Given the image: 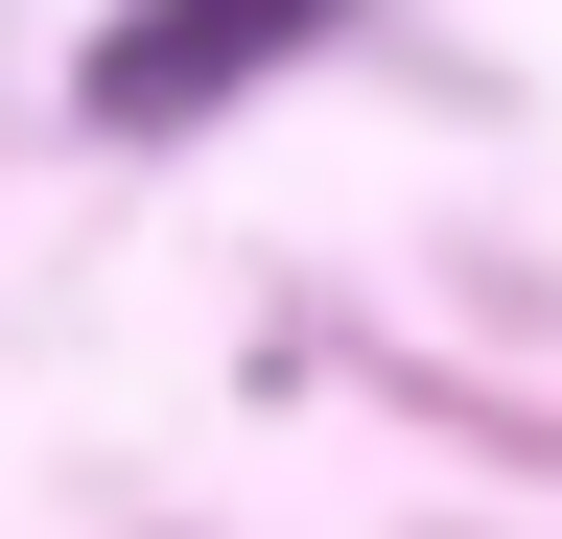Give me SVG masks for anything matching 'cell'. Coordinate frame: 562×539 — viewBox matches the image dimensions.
Instances as JSON below:
<instances>
[{"label":"cell","instance_id":"cell-1","mask_svg":"<svg viewBox=\"0 0 562 539\" xmlns=\"http://www.w3.org/2000/svg\"><path fill=\"white\" fill-rule=\"evenodd\" d=\"M351 0H140V24L94 47V117L117 142H165V117H211V94H258L281 47H328Z\"/></svg>","mask_w":562,"mask_h":539}]
</instances>
